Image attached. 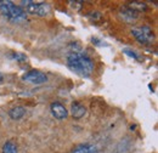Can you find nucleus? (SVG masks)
I'll return each mask as SVG.
<instances>
[{
	"label": "nucleus",
	"mask_w": 158,
	"mask_h": 153,
	"mask_svg": "<svg viewBox=\"0 0 158 153\" xmlns=\"http://www.w3.org/2000/svg\"><path fill=\"white\" fill-rule=\"evenodd\" d=\"M131 34L135 37V39L138 41H140L143 45H150L155 39L153 31L147 26L139 27V28H133L131 29Z\"/></svg>",
	"instance_id": "20e7f679"
},
{
	"label": "nucleus",
	"mask_w": 158,
	"mask_h": 153,
	"mask_svg": "<svg viewBox=\"0 0 158 153\" xmlns=\"http://www.w3.org/2000/svg\"><path fill=\"white\" fill-rule=\"evenodd\" d=\"M22 10L29 15H37L39 17H44L50 14V5L48 2H38V1H22Z\"/></svg>",
	"instance_id": "7ed1b4c3"
},
{
	"label": "nucleus",
	"mask_w": 158,
	"mask_h": 153,
	"mask_svg": "<svg viewBox=\"0 0 158 153\" xmlns=\"http://www.w3.org/2000/svg\"><path fill=\"white\" fill-rule=\"evenodd\" d=\"M68 68L81 76H89L94 71V61L80 52H72L67 57Z\"/></svg>",
	"instance_id": "f257e3e1"
},
{
	"label": "nucleus",
	"mask_w": 158,
	"mask_h": 153,
	"mask_svg": "<svg viewBox=\"0 0 158 153\" xmlns=\"http://www.w3.org/2000/svg\"><path fill=\"white\" fill-rule=\"evenodd\" d=\"M98 148L94 145L90 143H83V145H78L77 147H74L71 153H96Z\"/></svg>",
	"instance_id": "6e6552de"
},
{
	"label": "nucleus",
	"mask_w": 158,
	"mask_h": 153,
	"mask_svg": "<svg viewBox=\"0 0 158 153\" xmlns=\"http://www.w3.org/2000/svg\"><path fill=\"white\" fill-rule=\"evenodd\" d=\"M50 110H51L52 115H54L56 119H59V120L66 119L67 115H68V112H67L66 107H64L63 105H61L60 102H54V103H51Z\"/></svg>",
	"instance_id": "423d86ee"
},
{
	"label": "nucleus",
	"mask_w": 158,
	"mask_h": 153,
	"mask_svg": "<svg viewBox=\"0 0 158 153\" xmlns=\"http://www.w3.org/2000/svg\"><path fill=\"white\" fill-rule=\"evenodd\" d=\"M22 79L26 81H29L32 84H43L48 80V76L45 73H43L40 71H29L27 74L23 76Z\"/></svg>",
	"instance_id": "39448f33"
},
{
	"label": "nucleus",
	"mask_w": 158,
	"mask_h": 153,
	"mask_svg": "<svg viewBox=\"0 0 158 153\" xmlns=\"http://www.w3.org/2000/svg\"><path fill=\"white\" fill-rule=\"evenodd\" d=\"M0 12L11 22L19 23L27 19V14L22 10L21 6L15 5L12 1L1 0L0 1Z\"/></svg>",
	"instance_id": "f03ea898"
},
{
	"label": "nucleus",
	"mask_w": 158,
	"mask_h": 153,
	"mask_svg": "<svg viewBox=\"0 0 158 153\" xmlns=\"http://www.w3.org/2000/svg\"><path fill=\"white\" fill-rule=\"evenodd\" d=\"M71 113H72V117H73L74 119H80V118H83V117L85 115L86 108H85L81 103L74 102V103H72V106H71Z\"/></svg>",
	"instance_id": "0eeeda50"
},
{
	"label": "nucleus",
	"mask_w": 158,
	"mask_h": 153,
	"mask_svg": "<svg viewBox=\"0 0 158 153\" xmlns=\"http://www.w3.org/2000/svg\"><path fill=\"white\" fill-rule=\"evenodd\" d=\"M2 79H4V76H2V74L0 73V81H2Z\"/></svg>",
	"instance_id": "4468645a"
},
{
	"label": "nucleus",
	"mask_w": 158,
	"mask_h": 153,
	"mask_svg": "<svg viewBox=\"0 0 158 153\" xmlns=\"http://www.w3.org/2000/svg\"><path fill=\"white\" fill-rule=\"evenodd\" d=\"M2 153H19L17 145L14 141H7L2 146Z\"/></svg>",
	"instance_id": "9d476101"
},
{
	"label": "nucleus",
	"mask_w": 158,
	"mask_h": 153,
	"mask_svg": "<svg viewBox=\"0 0 158 153\" xmlns=\"http://www.w3.org/2000/svg\"><path fill=\"white\" fill-rule=\"evenodd\" d=\"M128 7L130 9V10H133V11H145L146 9H147V5L145 4V2H136V1H134V2H129V5H128Z\"/></svg>",
	"instance_id": "9b49d317"
},
{
	"label": "nucleus",
	"mask_w": 158,
	"mask_h": 153,
	"mask_svg": "<svg viewBox=\"0 0 158 153\" xmlns=\"http://www.w3.org/2000/svg\"><path fill=\"white\" fill-rule=\"evenodd\" d=\"M124 52H125V54H127V55H128V56H130V57H134L135 58V60H138V56H136V54H135V52H134V51H131V50H129V49H125V50H124Z\"/></svg>",
	"instance_id": "ddd939ff"
},
{
	"label": "nucleus",
	"mask_w": 158,
	"mask_h": 153,
	"mask_svg": "<svg viewBox=\"0 0 158 153\" xmlns=\"http://www.w3.org/2000/svg\"><path fill=\"white\" fill-rule=\"evenodd\" d=\"M24 114H26V110H24V107H22V106H16V107H14V108H11V110L9 111L10 118L14 119V120H19V119H21Z\"/></svg>",
	"instance_id": "1a4fd4ad"
},
{
	"label": "nucleus",
	"mask_w": 158,
	"mask_h": 153,
	"mask_svg": "<svg viewBox=\"0 0 158 153\" xmlns=\"http://www.w3.org/2000/svg\"><path fill=\"white\" fill-rule=\"evenodd\" d=\"M12 57L15 58V60H17V61H20V62H22V61H26V60H27V57H26L23 54H20V52L14 54V55H12Z\"/></svg>",
	"instance_id": "f8f14e48"
}]
</instances>
